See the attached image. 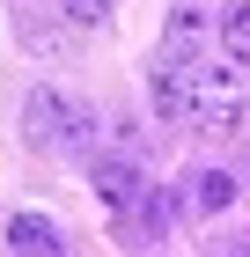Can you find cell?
<instances>
[{"label": "cell", "mask_w": 250, "mask_h": 257, "mask_svg": "<svg viewBox=\"0 0 250 257\" xmlns=\"http://www.w3.org/2000/svg\"><path fill=\"white\" fill-rule=\"evenodd\" d=\"M221 52L235 66H250V0H228L221 8Z\"/></svg>", "instance_id": "6"}, {"label": "cell", "mask_w": 250, "mask_h": 257, "mask_svg": "<svg viewBox=\"0 0 250 257\" xmlns=\"http://www.w3.org/2000/svg\"><path fill=\"white\" fill-rule=\"evenodd\" d=\"M162 228H170V198H162V191H147V198L133 206V220H125V235H133V242H147V235H162Z\"/></svg>", "instance_id": "7"}, {"label": "cell", "mask_w": 250, "mask_h": 257, "mask_svg": "<svg viewBox=\"0 0 250 257\" xmlns=\"http://www.w3.org/2000/svg\"><path fill=\"white\" fill-rule=\"evenodd\" d=\"M96 110L74 96H59V88H37V96L22 103V140L30 147H96Z\"/></svg>", "instance_id": "1"}, {"label": "cell", "mask_w": 250, "mask_h": 257, "mask_svg": "<svg viewBox=\"0 0 250 257\" xmlns=\"http://www.w3.org/2000/svg\"><path fill=\"white\" fill-rule=\"evenodd\" d=\"M199 37H206V15H199V8H177V15H170V59H177V66H192L184 52H192Z\"/></svg>", "instance_id": "8"}, {"label": "cell", "mask_w": 250, "mask_h": 257, "mask_svg": "<svg viewBox=\"0 0 250 257\" xmlns=\"http://www.w3.org/2000/svg\"><path fill=\"white\" fill-rule=\"evenodd\" d=\"M147 103L162 110V118H192V66L162 59V66L147 74Z\"/></svg>", "instance_id": "4"}, {"label": "cell", "mask_w": 250, "mask_h": 257, "mask_svg": "<svg viewBox=\"0 0 250 257\" xmlns=\"http://www.w3.org/2000/svg\"><path fill=\"white\" fill-rule=\"evenodd\" d=\"M59 8H66V22H81V30L111 15V0H59Z\"/></svg>", "instance_id": "10"}, {"label": "cell", "mask_w": 250, "mask_h": 257, "mask_svg": "<svg viewBox=\"0 0 250 257\" xmlns=\"http://www.w3.org/2000/svg\"><path fill=\"white\" fill-rule=\"evenodd\" d=\"M228 257H250V250H228Z\"/></svg>", "instance_id": "11"}, {"label": "cell", "mask_w": 250, "mask_h": 257, "mask_svg": "<svg viewBox=\"0 0 250 257\" xmlns=\"http://www.w3.org/2000/svg\"><path fill=\"white\" fill-rule=\"evenodd\" d=\"M243 110H250V96H243V81H235V66L199 59L192 66V125L199 133H235Z\"/></svg>", "instance_id": "2"}, {"label": "cell", "mask_w": 250, "mask_h": 257, "mask_svg": "<svg viewBox=\"0 0 250 257\" xmlns=\"http://www.w3.org/2000/svg\"><path fill=\"white\" fill-rule=\"evenodd\" d=\"M89 191H96V206H103V213L133 220V206L147 198V184H140V169H133L125 155H96V162H89Z\"/></svg>", "instance_id": "3"}, {"label": "cell", "mask_w": 250, "mask_h": 257, "mask_svg": "<svg viewBox=\"0 0 250 257\" xmlns=\"http://www.w3.org/2000/svg\"><path fill=\"white\" fill-rule=\"evenodd\" d=\"M8 250H15V257H59L66 242H59V228L44 213H15V220H8Z\"/></svg>", "instance_id": "5"}, {"label": "cell", "mask_w": 250, "mask_h": 257, "mask_svg": "<svg viewBox=\"0 0 250 257\" xmlns=\"http://www.w3.org/2000/svg\"><path fill=\"white\" fill-rule=\"evenodd\" d=\"M199 206H206V213H221V206H228V198H235V177H228V169H199Z\"/></svg>", "instance_id": "9"}]
</instances>
